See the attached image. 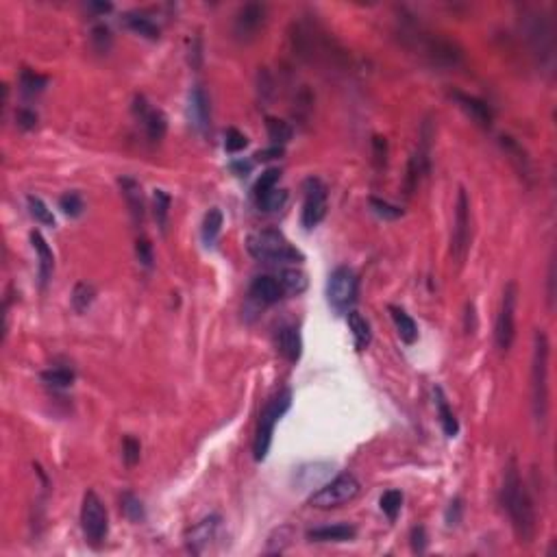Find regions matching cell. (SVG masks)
I'll return each mask as SVG.
<instances>
[{
  "mask_svg": "<svg viewBox=\"0 0 557 557\" xmlns=\"http://www.w3.org/2000/svg\"><path fill=\"white\" fill-rule=\"evenodd\" d=\"M477 329V316H474V305H466V333H474Z\"/></svg>",
  "mask_w": 557,
  "mask_h": 557,
  "instance_id": "obj_54",
  "label": "cell"
},
{
  "mask_svg": "<svg viewBox=\"0 0 557 557\" xmlns=\"http://www.w3.org/2000/svg\"><path fill=\"white\" fill-rule=\"evenodd\" d=\"M346 323H348V329L353 331V340H355V348L357 351H366L372 342V331H370V323L366 320V318L360 313V311H355L351 309L346 313Z\"/></svg>",
  "mask_w": 557,
  "mask_h": 557,
  "instance_id": "obj_23",
  "label": "cell"
},
{
  "mask_svg": "<svg viewBox=\"0 0 557 557\" xmlns=\"http://www.w3.org/2000/svg\"><path fill=\"white\" fill-rule=\"evenodd\" d=\"M87 7H90V9H94V11H98V13H109V11L113 9V5H111V3H90Z\"/></svg>",
  "mask_w": 557,
  "mask_h": 557,
  "instance_id": "obj_55",
  "label": "cell"
},
{
  "mask_svg": "<svg viewBox=\"0 0 557 557\" xmlns=\"http://www.w3.org/2000/svg\"><path fill=\"white\" fill-rule=\"evenodd\" d=\"M220 229H223V211L218 207H211L205 213V218H203V229H201L203 242L207 246H213V242L218 240V235H220Z\"/></svg>",
  "mask_w": 557,
  "mask_h": 557,
  "instance_id": "obj_29",
  "label": "cell"
},
{
  "mask_svg": "<svg viewBox=\"0 0 557 557\" xmlns=\"http://www.w3.org/2000/svg\"><path fill=\"white\" fill-rule=\"evenodd\" d=\"M125 24L137 33V35H142L146 39H159V35H162V31H159V27L153 22V20L144 13H139V11H129L125 13Z\"/></svg>",
  "mask_w": 557,
  "mask_h": 557,
  "instance_id": "obj_26",
  "label": "cell"
},
{
  "mask_svg": "<svg viewBox=\"0 0 557 557\" xmlns=\"http://www.w3.org/2000/svg\"><path fill=\"white\" fill-rule=\"evenodd\" d=\"M94 298H96V290H94L92 283H85V281L76 283L74 290H72V307H74V311L76 313H85L92 307Z\"/></svg>",
  "mask_w": 557,
  "mask_h": 557,
  "instance_id": "obj_31",
  "label": "cell"
},
{
  "mask_svg": "<svg viewBox=\"0 0 557 557\" xmlns=\"http://www.w3.org/2000/svg\"><path fill=\"white\" fill-rule=\"evenodd\" d=\"M285 203H288V192H285V190H278V188L270 190L266 196H262L260 201H257V205H260V207H262L264 211H268V213L281 211V209L285 207Z\"/></svg>",
  "mask_w": 557,
  "mask_h": 557,
  "instance_id": "obj_39",
  "label": "cell"
},
{
  "mask_svg": "<svg viewBox=\"0 0 557 557\" xmlns=\"http://www.w3.org/2000/svg\"><path fill=\"white\" fill-rule=\"evenodd\" d=\"M453 98L457 101V105H460L479 127H484V129L492 127V109H490L488 103L481 101V98L470 96V94H462V92H453Z\"/></svg>",
  "mask_w": 557,
  "mask_h": 557,
  "instance_id": "obj_18",
  "label": "cell"
},
{
  "mask_svg": "<svg viewBox=\"0 0 557 557\" xmlns=\"http://www.w3.org/2000/svg\"><path fill=\"white\" fill-rule=\"evenodd\" d=\"M292 542V529L290 527H281L276 529L270 538H268V547H266V553H283Z\"/></svg>",
  "mask_w": 557,
  "mask_h": 557,
  "instance_id": "obj_42",
  "label": "cell"
},
{
  "mask_svg": "<svg viewBox=\"0 0 557 557\" xmlns=\"http://www.w3.org/2000/svg\"><path fill=\"white\" fill-rule=\"evenodd\" d=\"M266 131H268V137L272 139L274 146H283L288 144L292 135H294V129L290 122L281 120V118H274V115H268L266 118Z\"/></svg>",
  "mask_w": 557,
  "mask_h": 557,
  "instance_id": "obj_27",
  "label": "cell"
},
{
  "mask_svg": "<svg viewBox=\"0 0 557 557\" xmlns=\"http://www.w3.org/2000/svg\"><path fill=\"white\" fill-rule=\"evenodd\" d=\"M59 209H62L66 216L70 218H78L85 209V203H83V196L78 192H66L62 198H59Z\"/></svg>",
  "mask_w": 557,
  "mask_h": 557,
  "instance_id": "obj_40",
  "label": "cell"
},
{
  "mask_svg": "<svg viewBox=\"0 0 557 557\" xmlns=\"http://www.w3.org/2000/svg\"><path fill=\"white\" fill-rule=\"evenodd\" d=\"M549 290H547V301H549V307L553 309V303H555V262H551L549 266Z\"/></svg>",
  "mask_w": 557,
  "mask_h": 557,
  "instance_id": "obj_52",
  "label": "cell"
},
{
  "mask_svg": "<svg viewBox=\"0 0 557 557\" xmlns=\"http://www.w3.org/2000/svg\"><path fill=\"white\" fill-rule=\"evenodd\" d=\"M409 39L414 42V46L421 50V55H425L433 66H440V68H457L464 64V50L457 46L455 42L446 37H440V35H431V33H425L421 29H414L409 33Z\"/></svg>",
  "mask_w": 557,
  "mask_h": 557,
  "instance_id": "obj_5",
  "label": "cell"
},
{
  "mask_svg": "<svg viewBox=\"0 0 557 557\" xmlns=\"http://www.w3.org/2000/svg\"><path fill=\"white\" fill-rule=\"evenodd\" d=\"M433 399H435V407H437V416H440V425H442V431L446 437H455L460 433V423H457V418L446 401L444 396V390L442 388H435L433 390Z\"/></svg>",
  "mask_w": 557,
  "mask_h": 557,
  "instance_id": "obj_24",
  "label": "cell"
},
{
  "mask_svg": "<svg viewBox=\"0 0 557 557\" xmlns=\"http://www.w3.org/2000/svg\"><path fill=\"white\" fill-rule=\"evenodd\" d=\"M390 316L394 320L396 331H399V335H401V340L405 344H414L418 340V327L414 323V318L403 307H396V305H390Z\"/></svg>",
  "mask_w": 557,
  "mask_h": 557,
  "instance_id": "obj_25",
  "label": "cell"
},
{
  "mask_svg": "<svg viewBox=\"0 0 557 557\" xmlns=\"http://www.w3.org/2000/svg\"><path fill=\"white\" fill-rule=\"evenodd\" d=\"M462 516H464V501L460 496H455V499L449 503L446 512H444V521H446V527H457L462 523Z\"/></svg>",
  "mask_w": 557,
  "mask_h": 557,
  "instance_id": "obj_46",
  "label": "cell"
},
{
  "mask_svg": "<svg viewBox=\"0 0 557 557\" xmlns=\"http://www.w3.org/2000/svg\"><path fill=\"white\" fill-rule=\"evenodd\" d=\"M31 244L37 253V266H39V281H42V285L48 283V278L55 270V255L48 246V242L44 240V235L39 233V231H31Z\"/></svg>",
  "mask_w": 557,
  "mask_h": 557,
  "instance_id": "obj_21",
  "label": "cell"
},
{
  "mask_svg": "<svg viewBox=\"0 0 557 557\" xmlns=\"http://www.w3.org/2000/svg\"><path fill=\"white\" fill-rule=\"evenodd\" d=\"M268 20V7L264 3H246L235 15L233 33L240 42H251L257 37Z\"/></svg>",
  "mask_w": 557,
  "mask_h": 557,
  "instance_id": "obj_12",
  "label": "cell"
},
{
  "mask_svg": "<svg viewBox=\"0 0 557 557\" xmlns=\"http://www.w3.org/2000/svg\"><path fill=\"white\" fill-rule=\"evenodd\" d=\"M362 486L357 481V477L353 472H342L337 474L335 479L323 484L311 496H309V505L318 509H333L351 503L357 494H360Z\"/></svg>",
  "mask_w": 557,
  "mask_h": 557,
  "instance_id": "obj_7",
  "label": "cell"
},
{
  "mask_svg": "<svg viewBox=\"0 0 557 557\" xmlns=\"http://www.w3.org/2000/svg\"><path fill=\"white\" fill-rule=\"evenodd\" d=\"M42 381L48 388L55 390H66L74 383V372L70 368H48L42 372Z\"/></svg>",
  "mask_w": 557,
  "mask_h": 557,
  "instance_id": "obj_32",
  "label": "cell"
},
{
  "mask_svg": "<svg viewBox=\"0 0 557 557\" xmlns=\"http://www.w3.org/2000/svg\"><path fill=\"white\" fill-rule=\"evenodd\" d=\"M357 535V527L348 523H337V525H325V527H313L307 531V538L311 542H348Z\"/></svg>",
  "mask_w": 557,
  "mask_h": 557,
  "instance_id": "obj_19",
  "label": "cell"
},
{
  "mask_svg": "<svg viewBox=\"0 0 557 557\" xmlns=\"http://www.w3.org/2000/svg\"><path fill=\"white\" fill-rule=\"evenodd\" d=\"M188 111H190V120H192V127L196 131L205 133L211 125V105H209V96L207 92L196 85L192 92H190V105H188Z\"/></svg>",
  "mask_w": 557,
  "mask_h": 557,
  "instance_id": "obj_15",
  "label": "cell"
},
{
  "mask_svg": "<svg viewBox=\"0 0 557 557\" xmlns=\"http://www.w3.org/2000/svg\"><path fill=\"white\" fill-rule=\"evenodd\" d=\"M139 453H142V444H139L137 437L133 435H125L122 440V460L129 468H133L139 462Z\"/></svg>",
  "mask_w": 557,
  "mask_h": 557,
  "instance_id": "obj_43",
  "label": "cell"
},
{
  "mask_svg": "<svg viewBox=\"0 0 557 557\" xmlns=\"http://www.w3.org/2000/svg\"><path fill=\"white\" fill-rule=\"evenodd\" d=\"M133 113L142 120L146 137L150 142H162L168 133V118L162 109L150 107L144 96H135L133 101Z\"/></svg>",
  "mask_w": 557,
  "mask_h": 557,
  "instance_id": "obj_13",
  "label": "cell"
},
{
  "mask_svg": "<svg viewBox=\"0 0 557 557\" xmlns=\"http://www.w3.org/2000/svg\"><path fill=\"white\" fill-rule=\"evenodd\" d=\"M248 144V139L242 131H237V129H227L225 133V148L227 153H240L242 148H246Z\"/></svg>",
  "mask_w": 557,
  "mask_h": 557,
  "instance_id": "obj_45",
  "label": "cell"
},
{
  "mask_svg": "<svg viewBox=\"0 0 557 557\" xmlns=\"http://www.w3.org/2000/svg\"><path fill=\"white\" fill-rule=\"evenodd\" d=\"M153 213H155L157 227L162 231H166L168 213H170V194L166 190H155L153 192Z\"/></svg>",
  "mask_w": 557,
  "mask_h": 557,
  "instance_id": "obj_33",
  "label": "cell"
},
{
  "mask_svg": "<svg viewBox=\"0 0 557 557\" xmlns=\"http://www.w3.org/2000/svg\"><path fill=\"white\" fill-rule=\"evenodd\" d=\"M501 503L503 509L507 512L516 540L521 544H531L535 538V507L531 501V494L527 486L521 479V470L516 457H512L505 477H503V488H501Z\"/></svg>",
  "mask_w": 557,
  "mask_h": 557,
  "instance_id": "obj_1",
  "label": "cell"
},
{
  "mask_svg": "<svg viewBox=\"0 0 557 557\" xmlns=\"http://www.w3.org/2000/svg\"><path fill=\"white\" fill-rule=\"evenodd\" d=\"M81 529L85 535V542L94 549H101L109 533V514L105 503L101 501L94 490L85 492L83 505H81Z\"/></svg>",
  "mask_w": 557,
  "mask_h": 557,
  "instance_id": "obj_6",
  "label": "cell"
},
{
  "mask_svg": "<svg viewBox=\"0 0 557 557\" xmlns=\"http://www.w3.org/2000/svg\"><path fill=\"white\" fill-rule=\"evenodd\" d=\"M285 148L283 146H270V148H264V150H257L253 157L257 159V162H272V159H278V157H283Z\"/></svg>",
  "mask_w": 557,
  "mask_h": 557,
  "instance_id": "obj_50",
  "label": "cell"
},
{
  "mask_svg": "<svg viewBox=\"0 0 557 557\" xmlns=\"http://www.w3.org/2000/svg\"><path fill=\"white\" fill-rule=\"evenodd\" d=\"M283 285L278 283V278L270 276V274H262V276H257L253 278V283H251V296L255 298V301H260L264 305H274L278 303L283 298Z\"/></svg>",
  "mask_w": 557,
  "mask_h": 557,
  "instance_id": "obj_17",
  "label": "cell"
},
{
  "mask_svg": "<svg viewBox=\"0 0 557 557\" xmlns=\"http://www.w3.org/2000/svg\"><path fill=\"white\" fill-rule=\"evenodd\" d=\"M379 505H381V512L388 516V519L394 521L396 516H399L401 507H403V492L401 490H388V492H383Z\"/></svg>",
  "mask_w": 557,
  "mask_h": 557,
  "instance_id": "obj_37",
  "label": "cell"
},
{
  "mask_svg": "<svg viewBox=\"0 0 557 557\" xmlns=\"http://www.w3.org/2000/svg\"><path fill=\"white\" fill-rule=\"evenodd\" d=\"M120 509H122V514L127 516L131 523H142L146 519V509H144L142 501H139L137 496L131 494V492H125L120 496Z\"/></svg>",
  "mask_w": 557,
  "mask_h": 557,
  "instance_id": "obj_34",
  "label": "cell"
},
{
  "mask_svg": "<svg viewBox=\"0 0 557 557\" xmlns=\"http://www.w3.org/2000/svg\"><path fill=\"white\" fill-rule=\"evenodd\" d=\"M549 355L551 344L547 333L542 329L535 331L531 355V411L540 429H544L549 416Z\"/></svg>",
  "mask_w": 557,
  "mask_h": 557,
  "instance_id": "obj_2",
  "label": "cell"
},
{
  "mask_svg": "<svg viewBox=\"0 0 557 557\" xmlns=\"http://www.w3.org/2000/svg\"><path fill=\"white\" fill-rule=\"evenodd\" d=\"M90 39H92L94 50H96V52H101V55L109 52L111 46H113V35H111V29H109L107 24H96V27L92 29Z\"/></svg>",
  "mask_w": 557,
  "mask_h": 557,
  "instance_id": "obj_38",
  "label": "cell"
},
{
  "mask_svg": "<svg viewBox=\"0 0 557 557\" xmlns=\"http://www.w3.org/2000/svg\"><path fill=\"white\" fill-rule=\"evenodd\" d=\"M360 292V278L348 266H337L327 281V301L337 313H348L357 301Z\"/></svg>",
  "mask_w": 557,
  "mask_h": 557,
  "instance_id": "obj_8",
  "label": "cell"
},
{
  "mask_svg": "<svg viewBox=\"0 0 557 557\" xmlns=\"http://www.w3.org/2000/svg\"><path fill=\"white\" fill-rule=\"evenodd\" d=\"M278 351L283 353L288 362L296 364L303 355V337L301 331L294 325H285L278 329Z\"/></svg>",
  "mask_w": 557,
  "mask_h": 557,
  "instance_id": "obj_20",
  "label": "cell"
},
{
  "mask_svg": "<svg viewBox=\"0 0 557 557\" xmlns=\"http://www.w3.org/2000/svg\"><path fill=\"white\" fill-rule=\"evenodd\" d=\"M118 185L122 190V196L127 201V207H129V213L133 218V223L139 227L144 223V213H146V207H144V194H142V185H139L133 176H120L118 178Z\"/></svg>",
  "mask_w": 557,
  "mask_h": 557,
  "instance_id": "obj_16",
  "label": "cell"
},
{
  "mask_svg": "<svg viewBox=\"0 0 557 557\" xmlns=\"http://www.w3.org/2000/svg\"><path fill=\"white\" fill-rule=\"evenodd\" d=\"M231 170H233L237 176H248L251 170H253V164H251V162H244V159H237V162L231 164Z\"/></svg>",
  "mask_w": 557,
  "mask_h": 557,
  "instance_id": "obj_53",
  "label": "cell"
},
{
  "mask_svg": "<svg viewBox=\"0 0 557 557\" xmlns=\"http://www.w3.org/2000/svg\"><path fill=\"white\" fill-rule=\"evenodd\" d=\"M278 283L283 285V292L298 296V294H303L307 288V274L303 270L288 268V270H281V274H278Z\"/></svg>",
  "mask_w": 557,
  "mask_h": 557,
  "instance_id": "obj_30",
  "label": "cell"
},
{
  "mask_svg": "<svg viewBox=\"0 0 557 557\" xmlns=\"http://www.w3.org/2000/svg\"><path fill=\"white\" fill-rule=\"evenodd\" d=\"M372 162H374V168L379 170V172L388 164V139L381 137V135H374L372 137Z\"/></svg>",
  "mask_w": 557,
  "mask_h": 557,
  "instance_id": "obj_44",
  "label": "cell"
},
{
  "mask_svg": "<svg viewBox=\"0 0 557 557\" xmlns=\"http://www.w3.org/2000/svg\"><path fill=\"white\" fill-rule=\"evenodd\" d=\"M27 205H29V213L35 218L37 223H42L46 227H55V216H52V211L48 209V205L42 201V198L35 196V194H29L27 196Z\"/></svg>",
  "mask_w": 557,
  "mask_h": 557,
  "instance_id": "obj_35",
  "label": "cell"
},
{
  "mask_svg": "<svg viewBox=\"0 0 557 557\" xmlns=\"http://www.w3.org/2000/svg\"><path fill=\"white\" fill-rule=\"evenodd\" d=\"M409 542H411V551L423 555L427 551V544H429V538H427V529L423 525H416L409 533Z\"/></svg>",
  "mask_w": 557,
  "mask_h": 557,
  "instance_id": "obj_48",
  "label": "cell"
},
{
  "mask_svg": "<svg viewBox=\"0 0 557 557\" xmlns=\"http://www.w3.org/2000/svg\"><path fill=\"white\" fill-rule=\"evenodd\" d=\"M470 237H472V229H470V201L468 194L462 188L460 194H457V205H455V227H453V237H451V253L453 260L457 264H462L468 255L470 248Z\"/></svg>",
  "mask_w": 557,
  "mask_h": 557,
  "instance_id": "obj_10",
  "label": "cell"
},
{
  "mask_svg": "<svg viewBox=\"0 0 557 557\" xmlns=\"http://www.w3.org/2000/svg\"><path fill=\"white\" fill-rule=\"evenodd\" d=\"M292 407V390H281L276 392L272 399L266 403V407L260 414V421H257V431H255V442H253V453L257 462H264L268 457V451L272 446V435L274 427L281 421L283 414Z\"/></svg>",
  "mask_w": 557,
  "mask_h": 557,
  "instance_id": "obj_4",
  "label": "cell"
},
{
  "mask_svg": "<svg viewBox=\"0 0 557 557\" xmlns=\"http://www.w3.org/2000/svg\"><path fill=\"white\" fill-rule=\"evenodd\" d=\"M248 253L260 262H292L301 264L305 257L278 229H262L248 235Z\"/></svg>",
  "mask_w": 557,
  "mask_h": 557,
  "instance_id": "obj_3",
  "label": "cell"
},
{
  "mask_svg": "<svg viewBox=\"0 0 557 557\" xmlns=\"http://www.w3.org/2000/svg\"><path fill=\"white\" fill-rule=\"evenodd\" d=\"M48 85V76L39 74L31 68H24L20 72V90H22L24 96H37L42 94Z\"/></svg>",
  "mask_w": 557,
  "mask_h": 557,
  "instance_id": "obj_28",
  "label": "cell"
},
{
  "mask_svg": "<svg viewBox=\"0 0 557 557\" xmlns=\"http://www.w3.org/2000/svg\"><path fill=\"white\" fill-rule=\"evenodd\" d=\"M303 192H305V203H303L301 223L307 231H311L327 216V185L320 178L309 176L303 185Z\"/></svg>",
  "mask_w": 557,
  "mask_h": 557,
  "instance_id": "obj_11",
  "label": "cell"
},
{
  "mask_svg": "<svg viewBox=\"0 0 557 557\" xmlns=\"http://www.w3.org/2000/svg\"><path fill=\"white\" fill-rule=\"evenodd\" d=\"M501 146L503 150L509 155V162L514 164V168L519 170V174L523 178H529L531 176V162H529V157H527V150L516 142V139L512 135H501Z\"/></svg>",
  "mask_w": 557,
  "mask_h": 557,
  "instance_id": "obj_22",
  "label": "cell"
},
{
  "mask_svg": "<svg viewBox=\"0 0 557 557\" xmlns=\"http://www.w3.org/2000/svg\"><path fill=\"white\" fill-rule=\"evenodd\" d=\"M368 203H370L372 211L379 216V218H383V220H399V218L405 213L401 207H396V205L383 201V198H376V196H370Z\"/></svg>",
  "mask_w": 557,
  "mask_h": 557,
  "instance_id": "obj_41",
  "label": "cell"
},
{
  "mask_svg": "<svg viewBox=\"0 0 557 557\" xmlns=\"http://www.w3.org/2000/svg\"><path fill=\"white\" fill-rule=\"evenodd\" d=\"M516 303H519V288L514 281H509L503 290V301H501V311L496 318V329H494V340L503 353H507L516 340Z\"/></svg>",
  "mask_w": 557,
  "mask_h": 557,
  "instance_id": "obj_9",
  "label": "cell"
},
{
  "mask_svg": "<svg viewBox=\"0 0 557 557\" xmlns=\"http://www.w3.org/2000/svg\"><path fill=\"white\" fill-rule=\"evenodd\" d=\"M135 253H137L139 264H142L144 268H150L153 266L155 257H153V244H150L148 237H139V240L135 242Z\"/></svg>",
  "mask_w": 557,
  "mask_h": 557,
  "instance_id": "obj_47",
  "label": "cell"
},
{
  "mask_svg": "<svg viewBox=\"0 0 557 557\" xmlns=\"http://www.w3.org/2000/svg\"><path fill=\"white\" fill-rule=\"evenodd\" d=\"M278 178H281V170L278 168H268L266 172H262V176L257 178V183L253 188V194H255V201H260L262 196H266L270 190L276 188Z\"/></svg>",
  "mask_w": 557,
  "mask_h": 557,
  "instance_id": "obj_36",
  "label": "cell"
},
{
  "mask_svg": "<svg viewBox=\"0 0 557 557\" xmlns=\"http://www.w3.org/2000/svg\"><path fill=\"white\" fill-rule=\"evenodd\" d=\"M190 64H192V68H201V64H203V42H201V37H194V46L190 48Z\"/></svg>",
  "mask_w": 557,
  "mask_h": 557,
  "instance_id": "obj_51",
  "label": "cell"
},
{
  "mask_svg": "<svg viewBox=\"0 0 557 557\" xmlns=\"http://www.w3.org/2000/svg\"><path fill=\"white\" fill-rule=\"evenodd\" d=\"M220 516L218 514H211V516H205L203 521H198L188 533H185V544H188V551H192L194 555H201L209 544L211 540H216V533L220 529Z\"/></svg>",
  "mask_w": 557,
  "mask_h": 557,
  "instance_id": "obj_14",
  "label": "cell"
},
{
  "mask_svg": "<svg viewBox=\"0 0 557 557\" xmlns=\"http://www.w3.org/2000/svg\"><path fill=\"white\" fill-rule=\"evenodd\" d=\"M15 120H17V127H20V129L31 131V129H35V125H37V113H35L33 109L22 107V109H17V111H15Z\"/></svg>",
  "mask_w": 557,
  "mask_h": 557,
  "instance_id": "obj_49",
  "label": "cell"
}]
</instances>
